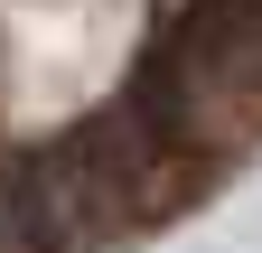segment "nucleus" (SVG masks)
Returning <instances> with one entry per match:
<instances>
[{
  "label": "nucleus",
  "instance_id": "f257e3e1",
  "mask_svg": "<svg viewBox=\"0 0 262 253\" xmlns=\"http://www.w3.org/2000/svg\"><path fill=\"white\" fill-rule=\"evenodd\" d=\"M169 85L196 94H262V0H196L169 56Z\"/></svg>",
  "mask_w": 262,
  "mask_h": 253
},
{
  "label": "nucleus",
  "instance_id": "f03ea898",
  "mask_svg": "<svg viewBox=\"0 0 262 253\" xmlns=\"http://www.w3.org/2000/svg\"><path fill=\"white\" fill-rule=\"evenodd\" d=\"M0 253H56V216L38 197V169H0Z\"/></svg>",
  "mask_w": 262,
  "mask_h": 253
}]
</instances>
